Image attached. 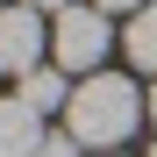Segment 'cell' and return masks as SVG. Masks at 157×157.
I'll list each match as a JSON object with an SVG mask.
<instances>
[{
  "label": "cell",
  "instance_id": "2",
  "mask_svg": "<svg viewBox=\"0 0 157 157\" xmlns=\"http://www.w3.org/2000/svg\"><path fill=\"white\" fill-rule=\"evenodd\" d=\"M114 50V29H107V14L100 7H64L57 21H50V64L57 71H100V57Z\"/></svg>",
  "mask_w": 157,
  "mask_h": 157
},
{
  "label": "cell",
  "instance_id": "9",
  "mask_svg": "<svg viewBox=\"0 0 157 157\" xmlns=\"http://www.w3.org/2000/svg\"><path fill=\"white\" fill-rule=\"evenodd\" d=\"M21 7H29V14H50V21H57V14L71 7V0H21Z\"/></svg>",
  "mask_w": 157,
  "mask_h": 157
},
{
  "label": "cell",
  "instance_id": "4",
  "mask_svg": "<svg viewBox=\"0 0 157 157\" xmlns=\"http://www.w3.org/2000/svg\"><path fill=\"white\" fill-rule=\"evenodd\" d=\"M43 114L21 100H0V157H43Z\"/></svg>",
  "mask_w": 157,
  "mask_h": 157
},
{
  "label": "cell",
  "instance_id": "6",
  "mask_svg": "<svg viewBox=\"0 0 157 157\" xmlns=\"http://www.w3.org/2000/svg\"><path fill=\"white\" fill-rule=\"evenodd\" d=\"M121 50H128V64H136V71H150V78H157V0H150L143 14H128Z\"/></svg>",
  "mask_w": 157,
  "mask_h": 157
},
{
  "label": "cell",
  "instance_id": "8",
  "mask_svg": "<svg viewBox=\"0 0 157 157\" xmlns=\"http://www.w3.org/2000/svg\"><path fill=\"white\" fill-rule=\"evenodd\" d=\"M93 7H100V14H143L150 0H93Z\"/></svg>",
  "mask_w": 157,
  "mask_h": 157
},
{
  "label": "cell",
  "instance_id": "3",
  "mask_svg": "<svg viewBox=\"0 0 157 157\" xmlns=\"http://www.w3.org/2000/svg\"><path fill=\"white\" fill-rule=\"evenodd\" d=\"M43 57H50V29H43V14H29L21 0H14V7H0V71L21 86Z\"/></svg>",
  "mask_w": 157,
  "mask_h": 157
},
{
  "label": "cell",
  "instance_id": "12",
  "mask_svg": "<svg viewBox=\"0 0 157 157\" xmlns=\"http://www.w3.org/2000/svg\"><path fill=\"white\" fill-rule=\"evenodd\" d=\"M150 157H157V150H150Z\"/></svg>",
  "mask_w": 157,
  "mask_h": 157
},
{
  "label": "cell",
  "instance_id": "11",
  "mask_svg": "<svg viewBox=\"0 0 157 157\" xmlns=\"http://www.w3.org/2000/svg\"><path fill=\"white\" fill-rule=\"evenodd\" d=\"M150 121H157V86H150Z\"/></svg>",
  "mask_w": 157,
  "mask_h": 157
},
{
  "label": "cell",
  "instance_id": "1",
  "mask_svg": "<svg viewBox=\"0 0 157 157\" xmlns=\"http://www.w3.org/2000/svg\"><path fill=\"white\" fill-rule=\"evenodd\" d=\"M143 114H150V100L136 93V78L93 71V78H78V93H71V107H64V128L78 136V150H121L128 136H136Z\"/></svg>",
  "mask_w": 157,
  "mask_h": 157
},
{
  "label": "cell",
  "instance_id": "7",
  "mask_svg": "<svg viewBox=\"0 0 157 157\" xmlns=\"http://www.w3.org/2000/svg\"><path fill=\"white\" fill-rule=\"evenodd\" d=\"M43 157H78V136H71V128H50V136H43Z\"/></svg>",
  "mask_w": 157,
  "mask_h": 157
},
{
  "label": "cell",
  "instance_id": "5",
  "mask_svg": "<svg viewBox=\"0 0 157 157\" xmlns=\"http://www.w3.org/2000/svg\"><path fill=\"white\" fill-rule=\"evenodd\" d=\"M71 71H57V64H36L29 78L14 86V100L21 107H36V114H57V107H71V86H64Z\"/></svg>",
  "mask_w": 157,
  "mask_h": 157
},
{
  "label": "cell",
  "instance_id": "10",
  "mask_svg": "<svg viewBox=\"0 0 157 157\" xmlns=\"http://www.w3.org/2000/svg\"><path fill=\"white\" fill-rule=\"evenodd\" d=\"M86 157H121V150H86Z\"/></svg>",
  "mask_w": 157,
  "mask_h": 157
}]
</instances>
